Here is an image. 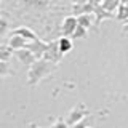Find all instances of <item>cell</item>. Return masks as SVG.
Segmentation results:
<instances>
[{"mask_svg":"<svg viewBox=\"0 0 128 128\" xmlns=\"http://www.w3.org/2000/svg\"><path fill=\"white\" fill-rule=\"evenodd\" d=\"M56 43H58V50L62 56L72 51V48H74V42H72L70 37H62L61 35L59 38H56Z\"/></svg>","mask_w":128,"mask_h":128,"instance_id":"8fae6325","label":"cell"},{"mask_svg":"<svg viewBox=\"0 0 128 128\" xmlns=\"http://www.w3.org/2000/svg\"><path fill=\"white\" fill-rule=\"evenodd\" d=\"M94 11V6L91 5L90 2H85V3H80V5H72L70 6V14L72 16H82V14H93Z\"/></svg>","mask_w":128,"mask_h":128,"instance_id":"9c48e42d","label":"cell"},{"mask_svg":"<svg viewBox=\"0 0 128 128\" xmlns=\"http://www.w3.org/2000/svg\"><path fill=\"white\" fill-rule=\"evenodd\" d=\"M10 30H11L10 29V21L5 19L3 16H0V38H3Z\"/></svg>","mask_w":128,"mask_h":128,"instance_id":"2e32d148","label":"cell"},{"mask_svg":"<svg viewBox=\"0 0 128 128\" xmlns=\"http://www.w3.org/2000/svg\"><path fill=\"white\" fill-rule=\"evenodd\" d=\"M30 128H40V126H37V125H30Z\"/></svg>","mask_w":128,"mask_h":128,"instance_id":"603a6c76","label":"cell"},{"mask_svg":"<svg viewBox=\"0 0 128 128\" xmlns=\"http://www.w3.org/2000/svg\"><path fill=\"white\" fill-rule=\"evenodd\" d=\"M2 46H3V45H0V48H2Z\"/></svg>","mask_w":128,"mask_h":128,"instance_id":"cb8c5ba5","label":"cell"},{"mask_svg":"<svg viewBox=\"0 0 128 128\" xmlns=\"http://www.w3.org/2000/svg\"><path fill=\"white\" fill-rule=\"evenodd\" d=\"M77 24L83 29H91L94 26V14H82V16H77Z\"/></svg>","mask_w":128,"mask_h":128,"instance_id":"7c38bea8","label":"cell"},{"mask_svg":"<svg viewBox=\"0 0 128 128\" xmlns=\"http://www.w3.org/2000/svg\"><path fill=\"white\" fill-rule=\"evenodd\" d=\"M86 117H88V109L82 102H78L75 107L70 109L69 115H67V118H66V123H67V126H70V125H74V123H77V122H80V120H83Z\"/></svg>","mask_w":128,"mask_h":128,"instance_id":"3957f363","label":"cell"},{"mask_svg":"<svg viewBox=\"0 0 128 128\" xmlns=\"http://www.w3.org/2000/svg\"><path fill=\"white\" fill-rule=\"evenodd\" d=\"M42 59H45V61H50V62H53V64H56V66H58V62L62 59V54L59 53V50H58V43H56V40H51V42H48L46 50H45V54H43Z\"/></svg>","mask_w":128,"mask_h":128,"instance_id":"277c9868","label":"cell"},{"mask_svg":"<svg viewBox=\"0 0 128 128\" xmlns=\"http://www.w3.org/2000/svg\"><path fill=\"white\" fill-rule=\"evenodd\" d=\"M13 3L19 8L21 13L38 16L43 13H50L54 0H14Z\"/></svg>","mask_w":128,"mask_h":128,"instance_id":"7a4b0ae2","label":"cell"},{"mask_svg":"<svg viewBox=\"0 0 128 128\" xmlns=\"http://www.w3.org/2000/svg\"><path fill=\"white\" fill-rule=\"evenodd\" d=\"M69 2L72 3V5H80V3H85V2H88V0H69Z\"/></svg>","mask_w":128,"mask_h":128,"instance_id":"44dd1931","label":"cell"},{"mask_svg":"<svg viewBox=\"0 0 128 128\" xmlns=\"http://www.w3.org/2000/svg\"><path fill=\"white\" fill-rule=\"evenodd\" d=\"M88 122H90V118H83V120H80V122H77V123H74V125H70L69 128H86L88 126Z\"/></svg>","mask_w":128,"mask_h":128,"instance_id":"ffe728a7","label":"cell"},{"mask_svg":"<svg viewBox=\"0 0 128 128\" xmlns=\"http://www.w3.org/2000/svg\"><path fill=\"white\" fill-rule=\"evenodd\" d=\"M13 74H14V70L11 69L10 62H2L0 61V78L8 77V75H13Z\"/></svg>","mask_w":128,"mask_h":128,"instance_id":"9a60e30c","label":"cell"},{"mask_svg":"<svg viewBox=\"0 0 128 128\" xmlns=\"http://www.w3.org/2000/svg\"><path fill=\"white\" fill-rule=\"evenodd\" d=\"M77 18L72 14H67L66 18L61 21V27H59V30H61L62 37H70L72 34H74V30L77 29Z\"/></svg>","mask_w":128,"mask_h":128,"instance_id":"5b68a950","label":"cell"},{"mask_svg":"<svg viewBox=\"0 0 128 128\" xmlns=\"http://www.w3.org/2000/svg\"><path fill=\"white\" fill-rule=\"evenodd\" d=\"M46 45H48V42H43L42 38H37V40H34V42H29V43L26 45V48H27V50H29L37 59H42L43 54H45Z\"/></svg>","mask_w":128,"mask_h":128,"instance_id":"8992f818","label":"cell"},{"mask_svg":"<svg viewBox=\"0 0 128 128\" xmlns=\"http://www.w3.org/2000/svg\"><path fill=\"white\" fill-rule=\"evenodd\" d=\"M120 5H125V6H128V0H120Z\"/></svg>","mask_w":128,"mask_h":128,"instance_id":"7402d4cb","label":"cell"},{"mask_svg":"<svg viewBox=\"0 0 128 128\" xmlns=\"http://www.w3.org/2000/svg\"><path fill=\"white\" fill-rule=\"evenodd\" d=\"M114 18H117L120 22L126 24V22H128V6H125V5H118L117 11L114 13Z\"/></svg>","mask_w":128,"mask_h":128,"instance_id":"5bb4252c","label":"cell"},{"mask_svg":"<svg viewBox=\"0 0 128 128\" xmlns=\"http://www.w3.org/2000/svg\"><path fill=\"white\" fill-rule=\"evenodd\" d=\"M120 5V0H101V6L104 11H107V13L114 14L115 11H117V8Z\"/></svg>","mask_w":128,"mask_h":128,"instance_id":"4fadbf2b","label":"cell"},{"mask_svg":"<svg viewBox=\"0 0 128 128\" xmlns=\"http://www.w3.org/2000/svg\"><path fill=\"white\" fill-rule=\"evenodd\" d=\"M13 54L16 56V59H18V61L21 62L22 66H26V67H30L32 64L37 61V58H35V56L32 54L29 50H27V48H22V50L13 51Z\"/></svg>","mask_w":128,"mask_h":128,"instance_id":"52a82bcc","label":"cell"},{"mask_svg":"<svg viewBox=\"0 0 128 128\" xmlns=\"http://www.w3.org/2000/svg\"><path fill=\"white\" fill-rule=\"evenodd\" d=\"M8 48H10L11 51H18V50H22V48H26L27 45V42L24 40L22 37H19V35H16V34H11L10 35V38H8Z\"/></svg>","mask_w":128,"mask_h":128,"instance_id":"30bf717a","label":"cell"},{"mask_svg":"<svg viewBox=\"0 0 128 128\" xmlns=\"http://www.w3.org/2000/svg\"><path fill=\"white\" fill-rule=\"evenodd\" d=\"M0 2H3V0H0Z\"/></svg>","mask_w":128,"mask_h":128,"instance_id":"484cf974","label":"cell"},{"mask_svg":"<svg viewBox=\"0 0 128 128\" xmlns=\"http://www.w3.org/2000/svg\"><path fill=\"white\" fill-rule=\"evenodd\" d=\"M11 56H13V51H11L8 46L3 45L2 48H0V61L2 62H10Z\"/></svg>","mask_w":128,"mask_h":128,"instance_id":"e0dca14e","label":"cell"},{"mask_svg":"<svg viewBox=\"0 0 128 128\" xmlns=\"http://www.w3.org/2000/svg\"><path fill=\"white\" fill-rule=\"evenodd\" d=\"M86 35H88V30L83 29V27H80V26H77V29L74 30V34L70 35V38L72 40H80V38H85Z\"/></svg>","mask_w":128,"mask_h":128,"instance_id":"ac0fdd59","label":"cell"},{"mask_svg":"<svg viewBox=\"0 0 128 128\" xmlns=\"http://www.w3.org/2000/svg\"><path fill=\"white\" fill-rule=\"evenodd\" d=\"M54 70H56V64L45 61V59H37L29 67V72H27V85H30V86L37 85L43 78L51 75Z\"/></svg>","mask_w":128,"mask_h":128,"instance_id":"6da1fadb","label":"cell"},{"mask_svg":"<svg viewBox=\"0 0 128 128\" xmlns=\"http://www.w3.org/2000/svg\"><path fill=\"white\" fill-rule=\"evenodd\" d=\"M11 34H16V35H19V37H22L27 43H29V42H34V40L38 38L37 32L32 29V27H29V26H19V27H16V29H13Z\"/></svg>","mask_w":128,"mask_h":128,"instance_id":"ba28073f","label":"cell"},{"mask_svg":"<svg viewBox=\"0 0 128 128\" xmlns=\"http://www.w3.org/2000/svg\"><path fill=\"white\" fill-rule=\"evenodd\" d=\"M48 128H69V126H67V123H66L64 118H59V120H56L54 123H51Z\"/></svg>","mask_w":128,"mask_h":128,"instance_id":"d6986e66","label":"cell"},{"mask_svg":"<svg viewBox=\"0 0 128 128\" xmlns=\"http://www.w3.org/2000/svg\"><path fill=\"white\" fill-rule=\"evenodd\" d=\"M86 128H91V126H86Z\"/></svg>","mask_w":128,"mask_h":128,"instance_id":"d4e9b609","label":"cell"}]
</instances>
